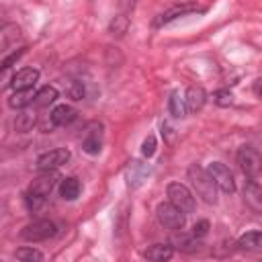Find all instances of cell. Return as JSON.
Masks as SVG:
<instances>
[{
	"instance_id": "6da1fadb",
	"label": "cell",
	"mask_w": 262,
	"mask_h": 262,
	"mask_svg": "<svg viewBox=\"0 0 262 262\" xmlns=\"http://www.w3.org/2000/svg\"><path fill=\"white\" fill-rule=\"evenodd\" d=\"M188 180H190L192 188L196 190V194L205 203H209V205H215L217 203V188H215V184L209 178V174H207L205 168H201L199 164H192L188 168Z\"/></svg>"
},
{
	"instance_id": "7a4b0ae2",
	"label": "cell",
	"mask_w": 262,
	"mask_h": 262,
	"mask_svg": "<svg viewBox=\"0 0 262 262\" xmlns=\"http://www.w3.org/2000/svg\"><path fill=\"white\" fill-rule=\"evenodd\" d=\"M237 164L242 168V172L248 176L250 182H258L260 178V168H262V160H260V154L250 147V145H242L239 151H237Z\"/></svg>"
},
{
	"instance_id": "3957f363",
	"label": "cell",
	"mask_w": 262,
	"mask_h": 262,
	"mask_svg": "<svg viewBox=\"0 0 262 262\" xmlns=\"http://www.w3.org/2000/svg\"><path fill=\"white\" fill-rule=\"evenodd\" d=\"M166 194H168V199H170V205H174L180 213H192L194 211V207H196V203H194V196H192V192L184 186V184H180V182H170L168 184V188H166Z\"/></svg>"
},
{
	"instance_id": "277c9868",
	"label": "cell",
	"mask_w": 262,
	"mask_h": 262,
	"mask_svg": "<svg viewBox=\"0 0 262 262\" xmlns=\"http://www.w3.org/2000/svg\"><path fill=\"white\" fill-rule=\"evenodd\" d=\"M207 174H209V178L213 180L215 188H219V190H223V192H227V194H231V192L235 190L233 174H231V170H229L225 164H221V162H211L209 168H207Z\"/></svg>"
},
{
	"instance_id": "5b68a950",
	"label": "cell",
	"mask_w": 262,
	"mask_h": 262,
	"mask_svg": "<svg viewBox=\"0 0 262 262\" xmlns=\"http://www.w3.org/2000/svg\"><path fill=\"white\" fill-rule=\"evenodd\" d=\"M156 215H158V221L166 227V229H172V231H178L184 227V219L186 215L180 213L174 205L170 203H160L158 209H156Z\"/></svg>"
},
{
	"instance_id": "8992f818",
	"label": "cell",
	"mask_w": 262,
	"mask_h": 262,
	"mask_svg": "<svg viewBox=\"0 0 262 262\" xmlns=\"http://www.w3.org/2000/svg\"><path fill=\"white\" fill-rule=\"evenodd\" d=\"M20 235L29 242H43V239H49L55 235V223L49 221V219H39V221H33L29 225H25V229L20 231Z\"/></svg>"
},
{
	"instance_id": "52a82bcc",
	"label": "cell",
	"mask_w": 262,
	"mask_h": 262,
	"mask_svg": "<svg viewBox=\"0 0 262 262\" xmlns=\"http://www.w3.org/2000/svg\"><path fill=\"white\" fill-rule=\"evenodd\" d=\"M70 156H72V154H70V149H66V147L49 149V151H45V154L39 156V160H37V168H39L41 172H45V170H57L59 166L68 164Z\"/></svg>"
},
{
	"instance_id": "ba28073f",
	"label": "cell",
	"mask_w": 262,
	"mask_h": 262,
	"mask_svg": "<svg viewBox=\"0 0 262 262\" xmlns=\"http://www.w3.org/2000/svg\"><path fill=\"white\" fill-rule=\"evenodd\" d=\"M57 180H59V174H57L55 170H45V172H41V174L31 182L29 192H33V194H37V196L47 199V194L55 188Z\"/></svg>"
},
{
	"instance_id": "9c48e42d",
	"label": "cell",
	"mask_w": 262,
	"mask_h": 262,
	"mask_svg": "<svg viewBox=\"0 0 262 262\" xmlns=\"http://www.w3.org/2000/svg\"><path fill=\"white\" fill-rule=\"evenodd\" d=\"M82 149L90 156L100 154V149H102V125L100 123L88 125L86 133H84V139H82Z\"/></svg>"
},
{
	"instance_id": "30bf717a",
	"label": "cell",
	"mask_w": 262,
	"mask_h": 262,
	"mask_svg": "<svg viewBox=\"0 0 262 262\" xmlns=\"http://www.w3.org/2000/svg\"><path fill=\"white\" fill-rule=\"evenodd\" d=\"M39 80V70L37 68H23L18 70L12 80H10V88L16 92V90H29L35 86V82Z\"/></svg>"
},
{
	"instance_id": "8fae6325",
	"label": "cell",
	"mask_w": 262,
	"mask_h": 262,
	"mask_svg": "<svg viewBox=\"0 0 262 262\" xmlns=\"http://www.w3.org/2000/svg\"><path fill=\"white\" fill-rule=\"evenodd\" d=\"M125 174H127L129 186H131V188H137V186H141V184L147 180V176H149V166L143 164V162H139V160H131V162L127 164Z\"/></svg>"
},
{
	"instance_id": "7c38bea8",
	"label": "cell",
	"mask_w": 262,
	"mask_h": 262,
	"mask_svg": "<svg viewBox=\"0 0 262 262\" xmlns=\"http://www.w3.org/2000/svg\"><path fill=\"white\" fill-rule=\"evenodd\" d=\"M182 98H184L186 111H188V113H196V111L203 108V104H205V100H207V94H205V90H203L201 86H190Z\"/></svg>"
},
{
	"instance_id": "4fadbf2b",
	"label": "cell",
	"mask_w": 262,
	"mask_h": 262,
	"mask_svg": "<svg viewBox=\"0 0 262 262\" xmlns=\"http://www.w3.org/2000/svg\"><path fill=\"white\" fill-rule=\"evenodd\" d=\"M76 108L74 106H70V104H57L53 111H51V123L55 125V127H66V125H70L74 119H76Z\"/></svg>"
},
{
	"instance_id": "5bb4252c",
	"label": "cell",
	"mask_w": 262,
	"mask_h": 262,
	"mask_svg": "<svg viewBox=\"0 0 262 262\" xmlns=\"http://www.w3.org/2000/svg\"><path fill=\"white\" fill-rule=\"evenodd\" d=\"M172 254H174L172 244H154V246H149V248L143 252V256H145L149 262H168V260L172 258Z\"/></svg>"
},
{
	"instance_id": "9a60e30c",
	"label": "cell",
	"mask_w": 262,
	"mask_h": 262,
	"mask_svg": "<svg viewBox=\"0 0 262 262\" xmlns=\"http://www.w3.org/2000/svg\"><path fill=\"white\" fill-rule=\"evenodd\" d=\"M80 190H82V184L76 176H68V178H61V184H59V194L63 201H76L80 196Z\"/></svg>"
},
{
	"instance_id": "2e32d148",
	"label": "cell",
	"mask_w": 262,
	"mask_h": 262,
	"mask_svg": "<svg viewBox=\"0 0 262 262\" xmlns=\"http://www.w3.org/2000/svg\"><path fill=\"white\" fill-rule=\"evenodd\" d=\"M33 98H35V90L33 88H29V90H16L8 98V106L10 108H27L29 104H33Z\"/></svg>"
},
{
	"instance_id": "e0dca14e",
	"label": "cell",
	"mask_w": 262,
	"mask_h": 262,
	"mask_svg": "<svg viewBox=\"0 0 262 262\" xmlns=\"http://www.w3.org/2000/svg\"><path fill=\"white\" fill-rule=\"evenodd\" d=\"M57 100V88L55 86H43L35 92V98H33V104L35 106H49Z\"/></svg>"
},
{
	"instance_id": "ac0fdd59",
	"label": "cell",
	"mask_w": 262,
	"mask_h": 262,
	"mask_svg": "<svg viewBox=\"0 0 262 262\" xmlns=\"http://www.w3.org/2000/svg\"><path fill=\"white\" fill-rule=\"evenodd\" d=\"M20 37V29L16 25H2L0 29V51H6Z\"/></svg>"
},
{
	"instance_id": "d6986e66",
	"label": "cell",
	"mask_w": 262,
	"mask_h": 262,
	"mask_svg": "<svg viewBox=\"0 0 262 262\" xmlns=\"http://www.w3.org/2000/svg\"><path fill=\"white\" fill-rule=\"evenodd\" d=\"M192 10H201L196 4H180V6H172L170 10H166L158 20H156V25H164V23H168V20H172V18H176V16H182V14H186V12H192Z\"/></svg>"
},
{
	"instance_id": "ffe728a7",
	"label": "cell",
	"mask_w": 262,
	"mask_h": 262,
	"mask_svg": "<svg viewBox=\"0 0 262 262\" xmlns=\"http://www.w3.org/2000/svg\"><path fill=\"white\" fill-rule=\"evenodd\" d=\"M260 194H262L260 184L248 180V186H246V203H248L254 211H260V209H262V196H260Z\"/></svg>"
},
{
	"instance_id": "44dd1931",
	"label": "cell",
	"mask_w": 262,
	"mask_h": 262,
	"mask_svg": "<svg viewBox=\"0 0 262 262\" xmlns=\"http://www.w3.org/2000/svg\"><path fill=\"white\" fill-rule=\"evenodd\" d=\"M168 111H170V115H172L174 119H182V117L186 115L184 98H182V94H180L178 90H174V92L170 94V100H168Z\"/></svg>"
},
{
	"instance_id": "7402d4cb",
	"label": "cell",
	"mask_w": 262,
	"mask_h": 262,
	"mask_svg": "<svg viewBox=\"0 0 262 262\" xmlns=\"http://www.w3.org/2000/svg\"><path fill=\"white\" fill-rule=\"evenodd\" d=\"M237 246L244 248V250H258L262 246V233L258 229H252V231H246L239 239H237Z\"/></svg>"
},
{
	"instance_id": "603a6c76",
	"label": "cell",
	"mask_w": 262,
	"mask_h": 262,
	"mask_svg": "<svg viewBox=\"0 0 262 262\" xmlns=\"http://www.w3.org/2000/svg\"><path fill=\"white\" fill-rule=\"evenodd\" d=\"M16 258H18L20 262H43V254H41L37 248H31V246L18 248V250H16Z\"/></svg>"
},
{
	"instance_id": "cb8c5ba5",
	"label": "cell",
	"mask_w": 262,
	"mask_h": 262,
	"mask_svg": "<svg viewBox=\"0 0 262 262\" xmlns=\"http://www.w3.org/2000/svg\"><path fill=\"white\" fill-rule=\"evenodd\" d=\"M127 27H129V18L123 16V14H119V16H115V20L111 23V33L117 35V37H121V35L127 33Z\"/></svg>"
},
{
	"instance_id": "d4e9b609",
	"label": "cell",
	"mask_w": 262,
	"mask_h": 262,
	"mask_svg": "<svg viewBox=\"0 0 262 262\" xmlns=\"http://www.w3.org/2000/svg\"><path fill=\"white\" fill-rule=\"evenodd\" d=\"M66 94L72 98V100H82L86 90H84V84L82 82H70L68 88H66Z\"/></svg>"
},
{
	"instance_id": "484cf974",
	"label": "cell",
	"mask_w": 262,
	"mask_h": 262,
	"mask_svg": "<svg viewBox=\"0 0 262 262\" xmlns=\"http://www.w3.org/2000/svg\"><path fill=\"white\" fill-rule=\"evenodd\" d=\"M174 242H176L178 248L184 250V252H192V250H196V248L201 246L199 242H194V237H186V235H182V233H178V235L174 237Z\"/></svg>"
},
{
	"instance_id": "4316f807",
	"label": "cell",
	"mask_w": 262,
	"mask_h": 262,
	"mask_svg": "<svg viewBox=\"0 0 262 262\" xmlns=\"http://www.w3.org/2000/svg\"><path fill=\"white\" fill-rule=\"evenodd\" d=\"M43 203H45V199L43 196H37V194H33V192H25V207L29 209V211H39L41 207H43Z\"/></svg>"
},
{
	"instance_id": "83f0119b",
	"label": "cell",
	"mask_w": 262,
	"mask_h": 262,
	"mask_svg": "<svg viewBox=\"0 0 262 262\" xmlns=\"http://www.w3.org/2000/svg\"><path fill=\"white\" fill-rule=\"evenodd\" d=\"M156 147H158L156 137H154V135H147V139H145L143 145H141V154H143L145 158H151V156L156 154Z\"/></svg>"
},
{
	"instance_id": "f1b7e54d",
	"label": "cell",
	"mask_w": 262,
	"mask_h": 262,
	"mask_svg": "<svg viewBox=\"0 0 262 262\" xmlns=\"http://www.w3.org/2000/svg\"><path fill=\"white\" fill-rule=\"evenodd\" d=\"M213 98H215V102L219 104V106H229L231 104V92L229 90H217L215 94H213Z\"/></svg>"
},
{
	"instance_id": "f546056e",
	"label": "cell",
	"mask_w": 262,
	"mask_h": 262,
	"mask_svg": "<svg viewBox=\"0 0 262 262\" xmlns=\"http://www.w3.org/2000/svg\"><path fill=\"white\" fill-rule=\"evenodd\" d=\"M33 123H35V117L33 115H20V119L16 121V129H20V131H27V129H31L33 127Z\"/></svg>"
},
{
	"instance_id": "4dcf8cb0",
	"label": "cell",
	"mask_w": 262,
	"mask_h": 262,
	"mask_svg": "<svg viewBox=\"0 0 262 262\" xmlns=\"http://www.w3.org/2000/svg\"><path fill=\"white\" fill-rule=\"evenodd\" d=\"M207 231H209V221L203 219V221L194 223V227H192V237H205Z\"/></svg>"
},
{
	"instance_id": "1f68e13d",
	"label": "cell",
	"mask_w": 262,
	"mask_h": 262,
	"mask_svg": "<svg viewBox=\"0 0 262 262\" xmlns=\"http://www.w3.org/2000/svg\"><path fill=\"white\" fill-rule=\"evenodd\" d=\"M0 29H2V20H0Z\"/></svg>"
},
{
	"instance_id": "d6a6232c",
	"label": "cell",
	"mask_w": 262,
	"mask_h": 262,
	"mask_svg": "<svg viewBox=\"0 0 262 262\" xmlns=\"http://www.w3.org/2000/svg\"><path fill=\"white\" fill-rule=\"evenodd\" d=\"M0 262H2V260H0Z\"/></svg>"
}]
</instances>
